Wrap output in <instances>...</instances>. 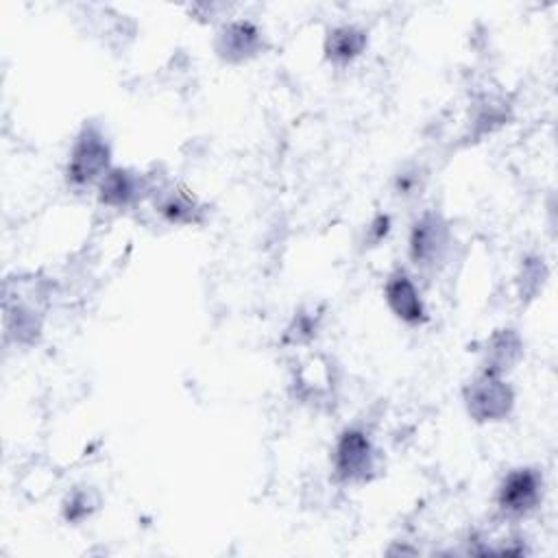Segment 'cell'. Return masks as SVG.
Segmentation results:
<instances>
[{
	"instance_id": "cell-1",
	"label": "cell",
	"mask_w": 558,
	"mask_h": 558,
	"mask_svg": "<svg viewBox=\"0 0 558 558\" xmlns=\"http://www.w3.org/2000/svg\"><path fill=\"white\" fill-rule=\"evenodd\" d=\"M111 168V142L98 122H85L72 140L65 181L72 190H85L98 185V181Z\"/></svg>"
},
{
	"instance_id": "cell-2",
	"label": "cell",
	"mask_w": 558,
	"mask_h": 558,
	"mask_svg": "<svg viewBox=\"0 0 558 558\" xmlns=\"http://www.w3.org/2000/svg\"><path fill=\"white\" fill-rule=\"evenodd\" d=\"M453 251V229L438 209H423L408 231V259L421 272L440 270Z\"/></svg>"
},
{
	"instance_id": "cell-3",
	"label": "cell",
	"mask_w": 558,
	"mask_h": 558,
	"mask_svg": "<svg viewBox=\"0 0 558 558\" xmlns=\"http://www.w3.org/2000/svg\"><path fill=\"white\" fill-rule=\"evenodd\" d=\"M379 451L360 425L344 427L331 447V471L340 484H366L379 473Z\"/></svg>"
},
{
	"instance_id": "cell-4",
	"label": "cell",
	"mask_w": 558,
	"mask_h": 558,
	"mask_svg": "<svg viewBox=\"0 0 558 558\" xmlns=\"http://www.w3.org/2000/svg\"><path fill=\"white\" fill-rule=\"evenodd\" d=\"M462 403L471 421L475 423H501L517 403L514 388L504 375L480 368L462 388Z\"/></svg>"
},
{
	"instance_id": "cell-5",
	"label": "cell",
	"mask_w": 558,
	"mask_h": 558,
	"mask_svg": "<svg viewBox=\"0 0 558 558\" xmlns=\"http://www.w3.org/2000/svg\"><path fill=\"white\" fill-rule=\"evenodd\" d=\"M545 480L536 466L510 469L495 493V506L504 519H523L532 514L543 501Z\"/></svg>"
},
{
	"instance_id": "cell-6",
	"label": "cell",
	"mask_w": 558,
	"mask_h": 558,
	"mask_svg": "<svg viewBox=\"0 0 558 558\" xmlns=\"http://www.w3.org/2000/svg\"><path fill=\"white\" fill-rule=\"evenodd\" d=\"M266 48L264 31L248 17H233L220 24L214 37V52L229 65L246 63L259 57Z\"/></svg>"
},
{
	"instance_id": "cell-7",
	"label": "cell",
	"mask_w": 558,
	"mask_h": 558,
	"mask_svg": "<svg viewBox=\"0 0 558 558\" xmlns=\"http://www.w3.org/2000/svg\"><path fill=\"white\" fill-rule=\"evenodd\" d=\"M153 179L133 168L111 166L107 174L96 185L98 203L111 209H129L137 205L142 198L150 196Z\"/></svg>"
},
{
	"instance_id": "cell-8",
	"label": "cell",
	"mask_w": 558,
	"mask_h": 558,
	"mask_svg": "<svg viewBox=\"0 0 558 558\" xmlns=\"http://www.w3.org/2000/svg\"><path fill=\"white\" fill-rule=\"evenodd\" d=\"M384 301L390 314L408 327L427 323V307L414 277L405 268H395L384 281Z\"/></svg>"
},
{
	"instance_id": "cell-9",
	"label": "cell",
	"mask_w": 558,
	"mask_h": 558,
	"mask_svg": "<svg viewBox=\"0 0 558 558\" xmlns=\"http://www.w3.org/2000/svg\"><path fill=\"white\" fill-rule=\"evenodd\" d=\"M153 198V207L155 211L163 218V222L168 225H177V227H187V225H198L205 218V207L203 203L196 198V194H192L185 185L181 183H161V185H153L150 192Z\"/></svg>"
},
{
	"instance_id": "cell-10",
	"label": "cell",
	"mask_w": 558,
	"mask_h": 558,
	"mask_svg": "<svg viewBox=\"0 0 558 558\" xmlns=\"http://www.w3.org/2000/svg\"><path fill=\"white\" fill-rule=\"evenodd\" d=\"M37 303L39 301H26L17 283L15 290L9 283L4 286V329L17 344H35L41 336L44 316Z\"/></svg>"
},
{
	"instance_id": "cell-11",
	"label": "cell",
	"mask_w": 558,
	"mask_h": 558,
	"mask_svg": "<svg viewBox=\"0 0 558 558\" xmlns=\"http://www.w3.org/2000/svg\"><path fill=\"white\" fill-rule=\"evenodd\" d=\"M368 31L353 22L336 24L323 39V54L336 68H347L366 52Z\"/></svg>"
},
{
	"instance_id": "cell-12",
	"label": "cell",
	"mask_w": 558,
	"mask_h": 558,
	"mask_svg": "<svg viewBox=\"0 0 558 558\" xmlns=\"http://www.w3.org/2000/svg\"><path fill=\"white\" fill-rule=\"evenodd\" d=\"M523 353L525 342L521 333L512 327H499L486 338L482 351V368L497 375H506L523 360Z\"/></svg>"
},
{
	"instance_id": "cell-13",
	"label": "cell",
	"mask_w": 558,
	"mask_h": 558,
	"mask_svg": "<svg viewBox=\"0 0 558 558\" xmlns=\"http://www.w3.org/2000/svg\"><path fill=\"white\" fill-rule=\"evenodd\" d=\"M294 395L305 403H327L333 397V371L323 357H312L294 371Z\"/></svg>"
},
{
	"instance_id": "cell-14",
	"label": "cell",
	"mask_w": 558,
	"mask_h": 558,
	"mask_svg": "<svg viewBox=\"0 0 558 558\" xmlns=\"http://www.w3.org/2000/svg\"><path fill=\"white\" fill-rule=\"evenodd\" d=\"M100 508V495L94 486H76L61 501V517L65 523L78 525Z\"/></svg>"
},
{
	"instance_id": "cell-15",
	"label": "cell",
	"mask_w": 558,
	"mask_h": 558,
	"mask_svg": "<svg viewBox=\"0 0 558 558\" xmlns=\"http://www.w3.org/2000/svg\"><path fill=\"white\" fill-rule=\"evenodd\" d=\"M547 277H549V270H547L545 259L541 255H525L521 259V270L517 275L519 296L534 299L538 292H543Z\"/></svg>"
},
{
	"instance_id": "cell-16",
	"label": "cell",
	"mask_w": 558,
	"mask_h": 558,
	"mask_svg": "<svg viewBox=\"0 0 558 558\" xmlns=\"http://www.w3.org/2000/svg\"><path fill=\"white\" fill-rule=\"evenodd\" d=\"M320 329V314L316 310H299L283 331V344L303 347L316 338Z\"/></svg>"
},
{
	"instance_id": "cell-17",
	"label": "cell",
	"mask_w": 558,
	"mask_h": 558,
	"mask_svg": "<svg viewBox=\"0 0 558 558\" xmlns=\"http://www.w3.org/2000/svg\"><path fill=\"white\" fill-rule=\"evenodd\" d=\"M425 170L418 163H405L392 179V190L399 198H412L425 187Z\"/></svg>"
},
{
	"instance_id": "cell-18",
	"label": "cell",
	"mask_w": 558,
	"mask_h": 558,
	"mask_svg": "<svg viewBox=\"0 0 558 558\" xmlns=\"http://www.w3.org/2000/svg\"><path fill=\"white\" fill-rule=\"evenodd\" d=\"M392 231V218L390 214H375L368 225H366V231H364V244L366 246H379Z\"/></svg>"
}]
</instances>
